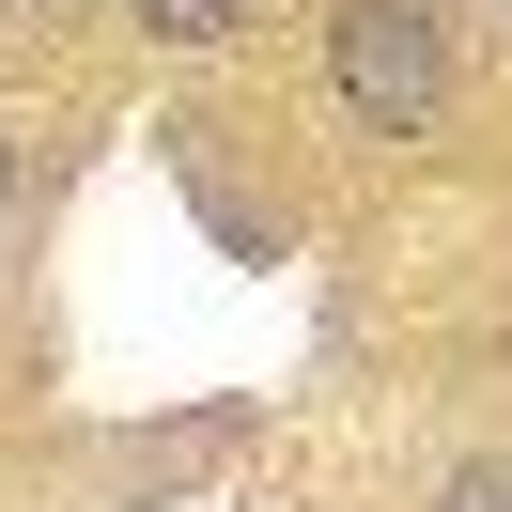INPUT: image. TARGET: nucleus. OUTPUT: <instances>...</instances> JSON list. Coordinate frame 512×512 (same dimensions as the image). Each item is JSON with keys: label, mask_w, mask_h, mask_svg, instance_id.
I'll return each instance as SVG.
<instances>
[{"label": "nucleus", "mask_w": 512, "mask_h": 512, "mask_svg": "<svg viewBox=\"0 0 512 512\" xmlns=\"http://www.w3.org/2000/svg\"><path fill=\"white\" fill-rule=\"evenodd\" d=\"M326 109H342L357 140H435L450 32L419 16V0H342V16H326Z\"/></svg>", "instance_id": "f257e3e1"}, {"label": "nucleus", "mask_w": 512, "mask_h": 512, "mask_svg": "<svg viewBox=\"0 0 512 512\" xmlns=\"http://www.w3.org/2000/svg\"><path fill=\"white\" fill-rule=\"evenodd\" d=\"M125 16H140L156 47H187V63H218V47H249V16H264V0H125Z\"/></svg>", "instance_id": "f03ea898"}, {"label": "nucleus", "mask_w": 512, "mask_h": 512, "mask_svg": "<svg viewBox=\"0 0 512 512\" xmlns=\"http://www.w3.org/2000/svg\"><path fill=\"white\" fill-rule=\"evenodd\" d=\"M450 512H512V466H466V481H450Z\"/></svg>", "instance_id": "7ed1b4c3"}, {"label": "nucleus", "mask_w": 512, "mask_h": 512, "mask_svg": "<svg viewBox=\"0 0 512 512\" xmlns=\"http://www.w3.org/2000/svg\"><path fill=\"white\" fill-rule=\"evenodd\" d=\"M32 16H78V0H32Z\"/></svg>", "instance_id": "20e7f679"}]
</instances>
